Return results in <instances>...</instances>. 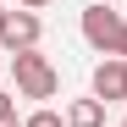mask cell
Here are the masks:
<instances>
[{
    "instance_id": "6da1fadb",
    "label": "cell",
    "mask_w": 127,
    "mask_h": 127,
    "mask_svg": "<svg viewBox=\"0 0 127 127\" xmlns=\"http://www.w3.org/2000/svg\"><path fill=\"white\" fill-rule=\"evenodd\" d=\"M11 77H17V94H22V99H55V89H61V72L39 50L11 55Z\"/></svg>"
},
{
    "instance_id": "7a4b0ae2",
    "label": "cell",
    "mask_w": 127,
    "mask_h": 127,
    "mask_svg": "<svg viewBox=\"0 0 127 127\" xmlns=\"http://www.w3.org/2000/svg\"><path fill=\"white\" fill-rule=\"evenodd\" d=\"M122 33H127V22H122V11H111V6H83V39H89L94 50H105V55H116V44H122Z\"/></svg>"
},
{
    "instance_id": "3957f363",
    "label": "cell",
    "mask_w": 127,
    "mask_h": 127,
    "mask_svg": "<svg viewBox=\"0 0 127 127\" xmlns=\"http://www.w3.org/2000/svg\"><path fill=\"white\" fill-rule=\"evenodd\" d=\"M39 39H44V22H39V11H11V22H6V44L11 55H22V50H39Z\"/></svg>"
},
{
    "instance_id": "277c9868",
    "label": "cell",
    "mask_w": 127,
    "mask_h": 127,
    "mask_svg": "<svg viewBox=\"0 0 127 127\" xmlns=\"http://www.w3.org/2000/svg\"><path fill=\"white\" fill-rule=\"evenodd\" d=\"M94 99H105V105H116V99H127V61H116V55H105L99 66H94Z\"/></svg>"
},
{
    "instance_id": "5b68a950",
    "label": "cell",
    "mask_w": 127,
    "mask_h": 127,
    "mask_svg": "<svg viewBox=\"0 0 127 127\" xmlns=\"http://www.w3.org/2000/svg\"><path fill=\"white\" fill-rule=\"evenodd\" d=\"M61 116H66V127H105V99H94V94L89 99H72Z\"/></svg>"
},
{
    "instance_id": "8992f818",
    "label": "cell",
    "mask_w": 127,
    "mask_h": 127,
    "mask_svg": "<svg viewBox=\"0 0 127 127\" xmlns=\"http://www.w3.org/2000/svg\"><path fill=\"white\" fill-rule=\"evenodd\" d=\"M22 127H66V116L50 111V105H39V111H28V116H22Z\"/></svg>"
},
{
    "instance_id": "52a82bcc",
    "label": "cell",
    "mask_w": 127,
    "mask_h": 127,
    "mask_svg": "<svg viewBox=\"0 0 127 127\" xmlns=\"http://www.w3.org/2000/svg\"><path fill=\"white\" fill-rule=\"evenodd\" d=\"M11 99H17V94H6V89H0V116H11V111H17Z\"/></svg>"
},
{
    "instance_id": "ba28073f",
    "label": "cell",
    "mask_w": 127,
    "mask_h": 127,
    "mask_svg": "<svg viewBox=\"0 0 127 127\" xmlns=\"http://www.w3.org/2000/svg\"><path fill=\"white\" fill-rule=\"evenodd\" d=\"M17 6H22V11H44L50 0H17Z\"/></svg>"
},
{
    "instance_id": "9c48e42d",
    "label": "cell",
    "mask_w": 127,
    "mask_h": 127,
    "mask_svg": "<svg viewBox=\"0 0 127 127\" xmlns=\"http://www.w3.org/2000/svg\"><path fill=\"white\" fill-rule=\"evenodd\" d=\"M6 22H11V11H6V6H0V39H6Z\"/></svg>"
},
{
    "instance_id": "30bf717a",
    "label": "cell",
    "mask_w": 127,
    "mask_h": 127,
    "mask_svg": "<svg viewBox=\"0 0 127 127\" xmlns=\"http://www.w3.org/2000/svg\"><path fill=\"white\" fill-rule=\"evenodd\" d=\"M0 127H22V122H17V111H11V116H0Z\"/></svg>"
},
{
    "instance_id": "8fae6325",
    "label": "cell",
    "mask_w": 127,
    "mask_h": 127,
    "mask_svg": "<svg viewBox=\"0 0 127 127\" xmlns=\"http://www.w3.org/2000/svg\"><path fill=\"white\" fill-rule=\"evenodd\" d=\"M122 127H127V116H122Z\"/></svg>"
}]
</instances>
